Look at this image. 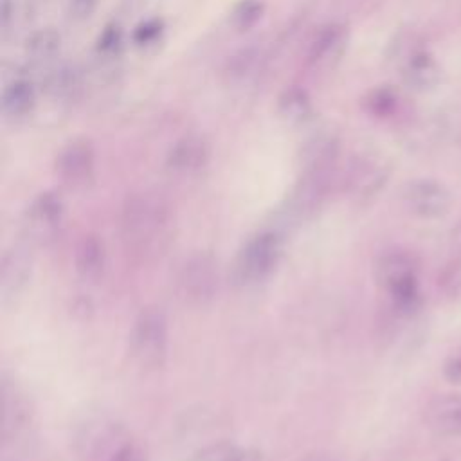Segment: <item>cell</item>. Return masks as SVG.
Returning a JSON list of instances; mask_svg holds the SVG:
<instances>
[{
	"mask_svg": "<svg viewBox=\"0 0 461 461\" xmlns=\"http://www.w3.org/2000/svg\"><path fill=\"white\" fill-rule=\"evenodd\" d=\"M193 461H261V456L254 450H241L229 443H216L198 452Z\"/></svg>",
	"mask_w": 461,
	"mask_h": 461,
	"instance_id": "22",
	"label": "cell"
},
{
	"mask_svg": "<svg viewBox=\"0 0 461 461\" xmlns=\"http://www.w3.org/2000/svg\"><path fill=\"white\" fill-rule=\"evenodd\" d=\"M171 209L153 193H135L126 198L121 211L122 241L131 252H151L167 236Z\"/></svg>",
	"mask_w": 461,
	"mask_h": 461,
	"instance_id": "1",
	"label": "cell"
},
{
	"mask_svg": "<svg viewBox=\"0 0 461 461\" xmlns=\"http://www.w3.org/2000/svg\"><path fill=\"white\" fill-rule=\"evenodd\" d=\"M104 261H106L104 245L97 236L86 234L76 243L74 267L83 279L86 281L97 279L104 270Z\"/></svg>",
	"mask_w": 461,
	"mask_h": 461,
	"instance_id": "17",
	"label": "cell"
},
{
	"mask_svg": "<svg viewBox=\"0 0 461 461\" xmlns=\"http://www.w3.org/2000/svg\"><path fill=\"white\" fill-rule=\"evenodd\" d=\"M348 29L342 23H328L324 25L317 36L313 38L308 49V65L313 70H330L333 68L346 47H348Z\"/></svg>",
	"mask_w": 461,
	"mask_h": 461,
	"instance_id": "10",
	"label": "cell"
},
{
	"mask_svg": "<svg viewBox=\"0 0 461 461\" xmlns=\"http://www.w3.org/2000/svg\"><path fill=\"white\" fill-rule=\"evenodd\" d=\"M14 14V2L13 0H2V14H0V22H2V29L7 31L11 25Z\"/></svg>",
	"mask_w": 461,
	"mask_h": 461,
	"instance_id": "30",
	"label": "cell"
},
{
	"mask_svg": "<svg viewBox=\"0 0 461 461\" xmlns=\"http://www.w3.org/2000/svg\"><path fill=\"white\" fill-rule=\"evenodd\" d=\"M167 317L158 306L144 308L130 331V353L142 367H160L167 357Z\"/></svg>",
	"mask_w": 461,
	"mask_h": 461,
	"instance_id": "3",
	"label": "cell"
},
{
	"mask_svg": "<svg viewBox=\"0 0 461 461\" xmlns=\"http://www.w3.org/2000/svg\"><path fill=\"white\" fill-rule=\"evenodd\" d=\"M162 31H164V22L160 18H149L137 25V29L133 31V41L139 47L153 45L162 36Z\"/></svg>",
	"mask_w": 461,
	"mask_h": 461,
	"instance_id": "25",
	"label": "cell"
},
{
	"mask_svg": "<svg viewBox=\"0 0 461 461\" xmlns=\"http://www.w3.org/2000/svg\"><path fill=\"white\" fill-rule=\"evenodd\" d=\"M77 83V72L72 67H63L49 76L47 90L54 95H65L68 94Z\"/></svg>",
	"mask_w": 461,
	"mask_h": 461,
	"instance_id": "24",
	"label": "cell"
},
{
	"mask_svg": "<svg viewBox=\"0 0 461 461\" xmlns=\"http://www.w3.org/2000/svg\"><path fill=\"white\" fill-rule=\"evenodd\" d=\"M402 79L416 92H429L439 85L441 67L429 50L416 47L402 58Z\"/></svg>",
	"mask_w": 461,
	"mask_h": 461,
	"instance_id": "12",
	"label": "cell"
},
{
	"mask_svg": "<svg viewBox=\"0 0 461 461\" xmlns=\"http://www.w3.org/2000/svg\"><path fill=\"white\" fill-rule=\"evenodd\" d=\"M31 270L32 258L25 247L14 245L4 252L0 263V295L4 304L14 299L27 286Z\"/></svg>",
	"mask_w": 461,
	"mask_h": 461,
	"instance_id": "11",
	"label": "cell"
},
{
	"mask_svg": "<svg viewBox=\"0 0 461 461\" xmlns=\"http://www.w3.org/2000/svg\"><path fill=\"white\" fill-rule=\"evenodd\" d=\"M263 58H265L263 47L256 45V43L236 50L225 65L227 79L230 83H243V81L250 79L261 67Z\"/></svg>",
	"mask_w": 461,
	"mask_h": 461,
	"instance_id": "19",
	"label": "cell"
},
{
	"mask_svg": "<svg viewBox=\"0 0 461 461\" xmlns=\"http://www.w3.org/2000/svg\"><path fill=\"white\" fill-rule=\"evenodd\" d=\"M95 5H97V0H70V4H68V16L74 22L86 20L94 13Z\"/></svg>",
	"mask_w": 461,
	"mask_h": 461,
	"instance_id": "29",
	"label": "cell"
},
{
	"mask_svg": "<svg viewBox=\"0 0 461 461\" xmlns=\"http://www.w3.org/2000/svg\"><path fill=\"white\" fill-rule=\"evenodd\" d=\"M267 0H238L230 11V25L236 31H247L254 27L263 16Z\"/></svg>",
	"mask_w": 461,
	"mask_h": 461,
	"instance_id": "21",
	"label": "cell"
},
{
	"mask_svg": "<svg viewBox=\"0 0 461 461\" xmlns=\"http://www.w3.org/2000/svg\"><path fill=\"white\" fill-rule=\"evenodd\" d=\"M407 209L420 218H441L452 205V194L445 184L434 178H414L402 191Z\"/></svg>",
	"mask_w": 461,
	"mask_h": 461,
	"instance_id": "5",
	"label": "cell"
},
{
	"mask_svg": "<svg viewBox=\"0 0 461 461\" xmlns=\"http://www.w3.org/2000/svg\"><path fill=\"white\" fill-rule=\"evenodd\" d=\"M61 49V34L52 27H43L34 31L25 40V52L31 59L45 63L54 59Z\"/></svg>",
	"mask_w": 461,
	"mask_h": 461,
	"instance_id": "20",
	"label": "cell"
},
{
	"mask_svg": "<svg viewBox=\"0 0 461 461\" xmlns=\"http://www.w3.org/2000/svg\"><path fill=\"white\" fill-rule=\"evenodd\" d=\"M301 461H335V459L328 457V456H310V457H304Z\"/></svg>",
	"mask_w": 461,
	"mask_h": 461,
	"instance_id": "31",
	"label": "cell"
},
{
	"mask_svg": "<svg viewBox=\"0 0 461 461\" xmlns=\"http://www.w3.org/2000/svg\"><path fill=\"white\" fill-rule=\"evenodd\" d=\"M63 223V202L52 193H41L32 200L25 214V229L29 236L40 243L50 241Z\"/></svg>",
	"mask_w": 461,
	"mask_h": 461,
	"instance_id": "8",
	"label": "cell"
},
{
	"mask_svg": "<svg viewBox=\"0 0 461 461\" xmlns=\"http://www.w3.org/2000/svg\"><path fill=\"white\" fill-rule=\"evenodd\" d=\"M59 178L70 187H83L94 175V149L86 139L70 140L56 158Z\"/></svg>",
	"mask_w": 461,
	"mask_h": 461,
	"instance_id": "9",
	"label": "cell"
},
{
	"mask_svg": "<svg viewBox=\"0 0 461 461\" xmlns=\"http://www.w3.org/2000/svg\"><path fill=\"white\" fill-rule=\"evenodd\" d=\"M122 43V31L119 25H108L97 38V50L110 56L113 54Z\"/></svg>",
	"mask_w": 461,
	"mask_h": 461,
	"instance_id": "26",
	"label": "cell"
},
{
	"mask_svg": "<svg viewBox=\"0 0 461 461\" xmlns=\"http://www.w3.org/2000/svg\"><path fill=\"white\" fill-rule=\"evenodd\" d=\"M375 279L389 297L391 308L402 315H412L421 304L418 265L411 252L387 249L375 259Z\"/></svg>",
	"mask_w": 461,
	"mask_h": 461,
	"instance_id": "2",
	"label": "cell"
},
{
	"mask_svg": "<svg viewBox=\"0 0 461 461\" xmlns=\"http://www.w3.org/2000/svg\"><path fill=\"white\" fill-rule=\"evenodd\" d=\"M182 294L194 303L212 299L218 290V265L209 254L189 256L178 272Z\"/></svg>",
	"mask_w": 461,
	"mask_h": 461,
	"instance_id": "6",
	"label": "cell"
},
{
	"mask_svg": "<svg viewBox=\"0 0 461 461\" xmlns=\"http://www.w3.org/2000/svg\"><path fill=\"white\" fill-rule=\"evenodd\" d=\"M106 461H146V456L139 445L126 441Z\"/></svg>",
	"mask_w": 461,
	"mask_h": 461,
	"instance_id": "27",
	"label": "cell"
},
{
	"mask_svg": "<svg viewBox=\"0 0 461 461\" xmlns=\"http://www.w3.org/2000/svg\"><path fill=\"white\" fill-rule=\"evenodd\" d=\"M387 176L389 169L380 158L373 155H358L351 160L346 171L344 185L349 196L357 200H369L385 185Z\"/></svg>",
	"mask_w": 461,
	"mask_h": 461,
	"instance_id": "7",
	"label": "cell"
},
{
	"mask_svg": "<svg viewBox=\"0 0 461 461\" xmlns=\"http://www.w3.org/2000/svg\"><path fill=\"white\" fill-rule=\"evenodd\" d=\"M443 376L452 384H461V349L452 351L443 362Z\"/></svg>",
	"mask_w": 461,
	"mask_h": 461,
	"instance_id": "28",
	"label": "cell"
},
{
	"mask_svg": "<svg viewBox=\"0 0 461 461\" xmlns=\"http://www.w3.org/2000/svg\"><path fill=\"white\" fill-rule=\"evenodd\" d=\"M339 139L331 131L312 135L301 148V171L306 173H333L339 158Z\"/></svg>",
	"mask_w": 461,
	"mask_h": 461,
	"instance_id": "14",
	"label": "cell"
},
{
	"mask_svg": "<svg viewBox=\"0 0 461 461\" xmlns=\"http://www.w3.org/2000/svg\"><path fill=\"white\" fill-rule=\"evenodd\" d=\"M209 144L200 135H185L178 139L166 158V166L169 171L176 175H196L200 173L209 162Z\"/></svg>",
	"mask_w": 461,
	"mask_h": 461,
	"instance_id": "13",
	"label": "cell"
},
{
	"mask_svg": "<svg viewBox=\"0 0 461 461\" xmlns=\"http://www.w3.org/2000/svg\"><path fill=\"white\" fill-rule=\"evenodd\" d=\"M396 104H398V97H396L394 90L389 86H380V88L373 90L367 99L369 112L378 117L391 115L396 110Z\"/></svg>",
	"mask_w": 461,
	"mask_h": 461,
	"instance_id": "23",
	"label": "cell"
},
{
	"mask_svg": "<svg viewBox=\"0 0 461 461\" xmlns=\"http://www.w3.org/2000/svg\"><path fill=\"white\" fill-rule=\"evenodd\" d=\"M277 112L281 119L288 124L299 126L312 119L313 115V104L304 88L290 86L286 88L279 99H277Z\"/></svg>",
	"mask_w": 461,
	"mask_h": 461,
	"instance_id": "18",
	"label": "cell"
},
{
	"mask_svg": "<svg viewBox=\"0 0 461 461\" xmlns=\"http://www.w3.org/2000/svg\"><path fill=\"white\" fill-rule=\"evenodd\" d=\"M425 421L439 436H461V394H441L425 409Z\"/></svg>",
	"mask_w": 461,
	"mask_h": 461,
	"instance_id": "15",
	"label": "cell"
},
{
	"mask_svg": "<svg viewBox=\"0 0 461 461\" xmlns=\"http://www.w3.org/2000/svg\"><path fill=\"white\" fill-rule=\"evenodd\" d=\"M34 103H36L34 85L25 77H14L2 90L0 106H2V113L7 119L16 121L29 115L34 108Z\"/></svg>",
	"mask_w": 461,
	"mask_h": 461,
	"instance_id": "16",
	"label": "cell"
},
{
	"mask_svg": "<svg viewBox=\"0 0 461 461\" xmlns=\"http://www.w3.org/2000/svg\"><path fill=\"white\" fill-rule=\"evenodd\" d=\"M281 256V236L263 230L252 236L238 252L232 265V277L241 286L263 283L277 267Z\"/></svg>",
	"mask_w": 461,
	"mask_h": 461,
	"instance_id": "4",
	"label": "cell"
}]
</instances>
